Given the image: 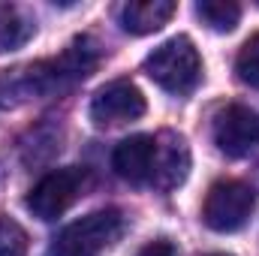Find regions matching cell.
Masks as SVG:
<instances>
[{
	"mask_svg": "<svg viewBox=\"0 0 259 256\" xmlns=\"http://www.w3.org/2000/svg\"><path fill=\"white\" fill-rule=\"evenodd\" d=\"M97 61H100L97 42L91 36H78V39H72V46L61 58L6 72L0 78V106H9V103L27 100V97H52L69 84L81 81L84 75H91Z\"/></svg>",
	"mask_w": 259,
	"mask_h": 256,
	"instance_id": "6da1fadb",
	"label": "cell"
},
{
	"mask_svg": "<svg viewBox=\"0 0 259 256\" xmlns=\"http://www.w3.org/2000/svg\"><path fill=\"white\" fill-rule=\"evenodd\" d=\"M145 72L169 94H190L202 78V58L190 36H172L145 58Z\"/></svg>",
	"mask_w": 259,
	"mask_h": 256,
	"instance_id": "7a4b0ae2",
	"label": "cell"
},
{
	"mask_svg": "<svg viewBox=\"0 0 259 256\" xmlns=\"http://www.w3.org/2000/svg\"><path fill=\"white\" fill-rule=\"evenodd\" d=\"M124 229V217L118 208H100L75 223H69L55 238L49 256H100Z\"/></svg>",
	"mask_w": 259,
	"mask_h": 256,
	"instance_id": "3957f363",
	"label": "cell"
},
{
	"mask_svg": "<svg viewBox=\"0 0 259 256\" xmlns=\"http://www.w3.org/2000/svg\"><path fill=\"white\" fill-rule=\"evenodd\" d=\"M253 208H256V190L244 181L226 178L208 190L202 205V220L214 232H235L250 220Z\"/></svg>",
	"mask_w": 259,
	"mask_h": 256,
	"instance_id": "277c9868",
	"label": "cell"
},
{
	"mask_svg": "<svg viewBox=\"0 0 259 256\" xmlns=\"http://www.w3.org/2000/svg\"><path fill=\"white\" fill-rule=\"evenodd\" d=\"M88 184V169L84 166H66L55 169L46 178H39L33 184V190L27 193V211L39 220H58L66 208L81 196Z\"/></svg>",
	"mask_w": 259,
	"mask_h": 256,
	"instance_id": "5b68a950",
	"label": "cell"
},
{
	"mask_svg": "<svg viewBox=\"0 0 259 256\" xmlns=\"http://www.w3.org/2000/svg\"><path fill=\"white\" fill-rule=\"evenodd\" d=\"M214 145L226 157H244L259 145V112L244 103H229L214 115Z\"/></svg>",
	"mask_w": 259,
	"mask_h": 256,
	"instance_id": "8992f818",
	"label": "cell"
},
{
	"mask_svg": "<svg viewBox=\"0 0 259 256\" xmlns=\"http://www.w3.org/2000/svg\"><path fill=\"white\" fill-rule=\"evenodd\" d=\"M145 97L142 91L130 81V78H115L109 84H103L94 100H91V118L100 127H115V124H127L145 115Z\"/></svg>",
	"mask_w": 259,
	"mask_h": 256,
	"instance_id": "52a82bcc",
	"label": "cell"
},
{
	"mask_svg": "<svg viewBox=\"0 0 259 256\" xmlns=\"http://www.w3.org/2000/svg\"><path fill=\"white\" fill-rule=\"evenodd\" d=\"M112 166L115 172L130 181V184H148L154 181V166H157V139L154 136H130L124 139L115 154H112Z\"/></svg>",
	"mask_w": 259,
	"mask_h": 256,
	"instance_id": "ba28073f",
	"label": "cell"
},
{
	"mask_svg": "<svg viewBox=\"0 0 259 256\" xmlns=\"http://www.w3.org/2000/svg\"><path fill=\"white\" fill-rule=\"evenodd\" d=\"M190 169V151L187 142L181 136L166 133L163 139H157V166H154V184L160 187H175L187 178Z\"/></svg>",
	"mask_w": 259,
	"mask_h": 256,
	"instance_id": "9c48e42d",
	"label": "cell"
},
{
	"mask_svg": "<svg viewBox=\"0 0 259 256\" xmlns=\"http://www.w3.org/2000/svg\"><path fill=\"white\" fill-rule=\"evenodd\" d=\"M175 0H133L121 9V27L133 36H145L169 24L175 15Z\"/></svg>",
	"mask_w": 259,
	"mask_h": 256,
	"instance_id": "30bf717a",
	"label": "cell"
},
{
	"mask_svg": "<svg viewBox=\"0 0 259 256\" xmlns=\"http://www.w3.org/2000/svg\"><path fill=\"white\" fill-rule=\"evenodd\" d=\"M196 15L202 18V24H208L211 30L229 33L235 30V24L241 21V6L232 0H199L196 3Z\"/></svg>",
	"mask_w": 259,
	"mask_h": 256,
	"instance_id": "8fae6325",
	"label": "cell"
},
{
	"mask_svg": "<svg viewBox=\"0 0 259 256\" xmlns=\"http://www.w3.org/2000/svg\"><path fill=\"white\" fill-rule=\"evenodd\" d=\"M33 33H36V24L27 15H21L18 9H3V15H0V52L21 49Z\"/></svg>",
	"mask_w": 259,
	"mask_h": 256,
	"instance_id": "7c38bea8",
	"label": "cell"
},
{
	"mask_svg": "<svg viewBox=\"0 0 259 256\" xmlns=\"http://www.w3.org/2000/svg\"><path fill=\"white\" fill-rule=\"evenodd\" d=\"M235 72H238V78H241L244 84H250V88L259 91V33L250 36V39L241 46V52H238V58H235Z\"/></svg>",
	"mask_w": 259,
	"mask_h": 256,
	"instance_id": "4fadbf2b",
	"label": "cell"
},
{
	"mask_svg": "<svg viewBox=\"0 0 259 256\" xmlns=\"http://www.w3.org/2000/svg\"><path fill=\"white\" fill-rule=\"evenodd\" d=\"M27 253V232L9 220L0 217V256H24Z\"/></svg>",
	"mask_w": 259,
	"mask_h": 256,
	"instance_id": "5bb4252c",
	"label": "cell"
},
{
	"mask_svg": "<svg viewBox=\"0 0 259 256\" xmlns=\"http://www.w3.org/2000/svg\"><path fill=\"white\" fill-rule=\"evenodd\" d=\"M139 256H178L175 250V244L172 241H166V238H160V241H151V244H145Z\"/></svg>",
	"mask_w": 259,
	"mask_h": 256,
	"instance_id": "9a60e30c",
	"label": "cell"
},
{
	"mask_svg": "<svg viewBox=\"0 0 259 256\" xmlns=\"http://www.w3.org/2000/svg\"><path fill=\"white\" fill-rule=\"evenodd\" d=\"M211 256H226V253H211Z\"/></svg>",
	"mask_w": 259,
	"mask_h": 256,
	"instance_id": "2e32d148",
	"label": "cell"
}]
</instances>
